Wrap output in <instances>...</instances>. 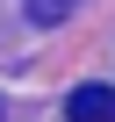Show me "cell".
<instances>
[{
  "label": "cell",
  "instance_id": "1",
  "mask_svg": "<svg viewBox=\"0 0 115 122\" xmlns=\"http://www.w3.org/2000/svg\"><path fill=\"white\" fill-rule=\"evenodd\" d=\"M65 115L72 122H115V86H72Z\"/></svg>",
  "mask_w": 115,
  "mask_h": 122
},
{
  "label": "cell",
  "instance_id": "2",
  "mask_svg": "<svg viewBox=\"0 0 115 122\" xmlns=\"http://www.w3.org/2000/svg\"><path fill=\"white\" fill-rule=\"evenodd\" d=\"M22 15H29L36 29H58V22L72 15V0H22Z\"/></svg>",
  "mask_w": 115,
  "mask_h": 122
}]
</instances>
